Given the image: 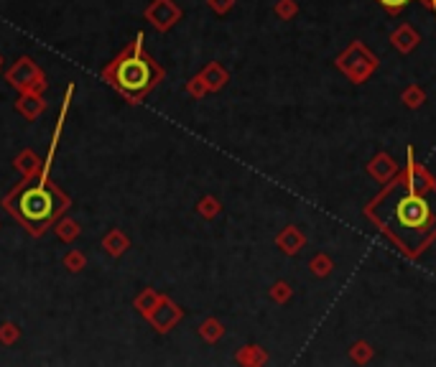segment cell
<instances>
[{"label": "cell", "instance_id": "obj_1", "mask_svg": "<svg viewBox=\"0 0 436 367\" xmlns=\"http://www.w3.org/2000/svg\"><path fill=\"white\" fill-rule=\"evenodd\" d=\"M365 217L403 252L406 235H416V260L436 240V179L406 148V166L365 207Z\"/></svg>", "mask_w": 436, "mask_h": 367}, {"label": "cell", "instance_id": "obj_2", "mask_svg": "<svg viewBox=\"0 0 436 367\" xmlns=\"http://www.w3.org/2000/svg\"><path fill=\"white\" fill-rule=\"evenodd\" d=\"M69 207V196L46 181V176H38L36 181L21 184L6 196V209L28 230L31 235H43L46 227Z\"/></svg>", "mask_w": 436, "mask_h": 367}, {"label": "cell", "instance_id": "obj_3", "mask_svg": "<svg viewBox=\"0 0 436 367\" xmlns=\"http://www.w3.org/2000/svg\"><path fill=\"white\" fill-rule=\"evenodd\" d=\"M103 77L120 92L123 97H128L130 102H140L158 82L164 80V69L153 56L145 54L143 33H138L135 41L110 67H105Z\"/></svg>", "mask_w": 436, "mask_h": 367}, {"label": "cell", "instance_id": "obj_4", "mask_svg": "<svg viewBox=\"0 0 436 367\" xmlns=\"http://www.w3.org/2000/svg\"><path fill=\"white\" fill-rule=\"evenodd\" d=\"M334 67L345 74L352 85H365L378 72L380 59L363 41H350L345 49L334 56Z\"/></svg>", "mask_w": 436, "mask_h": 367}, {"label": "cell", "instance_id": "obj_5", "mask_svg": "<svg viewBox=\"0 0 436 367\" xmlns=\"http://www.w3.org/2000/svg\"><path fill=\"white\" fill-rule=\"evenodd\" d=\"M184 312L182 306L174 304L171 299H166V296H161V301L156 304V309H153L151 314H148V321H151L153 326H156V331H171L179 321H182Z\"/></svg>", "mask_w": 436, "mask_h": 367}, {"label": "cell", "instance_id": "obj_6", "mask_svg": "<svg viewBox=\"0 0 436 367\" xmlns=\"http://www.w3.org/2000/svg\"><path fill=\"white\" fill-rule=\"evenodd\" d=\"M145 18L151 21L158 31H169L174 23L182 21V8L174 0H153L151 8L145 11Z\"/></svg>", "mask_w": 436, "mask_h": 367}, {"label": "cell", "instance_id": "obj_7", "mask_svg": "<svg viewBox=\"0 0 436 367\" xmlns=\"http://www.w3.org/2000/svg\"><path fill=\"white\" fill-rule=\"evenodd\" d=\"M368 174L373 179H375L378 184H388L390 179H395L398 176V171H400V166H398V161L390 156V153H385V151H380V153H375L373 159L368 161Z\"/></svg>", "mask_w": 436, "mask_h": 367}, {"label": "cell", "instance_id": "obj_8", "mask_svg": "<svg viewBox=\"0 0 436 367\" xmlns=\"http://www.w3.org/2000/svg\"><path fill=\"white\" fill-rule=\"evenodd\" d=\"M276 248H279L284 255H299V252L306 248V235H303L301 227L286 225L284 230L276 235Z\"/></svg>", "mask_w": 436, "mask_h": 367}, {"label": "cell", "instance_id": "obj_9", "mask_svg": "<svg viewBox=\"0 0 436 367\" xmlns=\"http://www.w3.org/2000/svg\"><path fill=\"white\" fill-rule=\"evenodd\" d=\"M388 41H390V46H393L398 54H411V51L418 49V43H421V33H418L411 23H400L395 31H390Z\"/></svg>", "mask_w": 436, "mask_h": 367}, {"label": "cell", "instance_id": "obj_10", "mask_svg": "<svg viewBox=\"0 0 436 367\" xmlns=\"http://www.w3.org/2000/svg\"><path fill=\"white\" fill-rule=\"evenodd\" d=\"M199 77L204 80V85H207V90H209V92L224 90V85L230 82V72H227L219 61H209V64H207V67L199 72Z\"/></svg>", "mask_w": 436, "mask_h": 367}, {"label": "cell", "instance_id": "obj_11", "mask_svg": "<svg viewBox=\"0 0 436 367\" xmlns=\"http://www.w3.org/2000/svg\"><path fill=\"white\" fill-rule=\"evenodd\" d=\"M235 360L242 367H261L268 362V352L263 347H258V344H248V347L237 349Z\"/></svg>", "mask_w": 436, "mask_h": 367}, {"label": "cell", "instance_id": "obj_12", "mask_svg": "<svg viewBox=\"0 0 436 367\" xmlns=\"http://www.w3.org/2000/svg\"><path fill=\"white\" fill-rule=\"evenodd\" d=\"M426 100H429V95H426V90L421 85H408V87H403V92H400V105L408 107V110L424 107Z\"/></svg>", "mask_w": 436, "mask_h": 367}, {"label": "cell", "instance_id": "obj_13", "mask_svg": "<svg viewBox=\"0 0 436 367\" xmlns=\"http://www.w3.org/2000/svg\"><path fill=\"white\" fill-rule=\"evenodd\" d=\"M199 336L204 339L207 344H217L219 339L224 336V324L214 317L204 319V321L199 324Z\"/></svg>", "mask_w": 436, "mask_h": 367}, {"label": "cell", "instance_id": "obj_14", "mask_svg": "<svg viewBox=\"0 0 436 367\" xmlns=\"http://www.w3.org/2000/svg\"><path fill=\"white\" fill-rule=\"evenodd\" d=\"M309 273L314 278H329L334 273V260L327 255V252H316L314 257L309 260Z\"/></svg>", "mask_w": 436, "mask_h": 367}, {"label": "cell", "instance_id": "obj_15", "mask_svg": "<svg viewBox=\"0 0 436 367\" xmlns=\"http://www.w3.org/2000/svg\"><path fill=\"white\" fill-rule=\"evenodd\" d=\"M373 357H375V349H373L370 342H365V339H358V342L350 347V360L355 362V365H368Z\"/></svg>", "mask_w": 436, "mask_h": 367}, {"label": "cell", "instance_id": "obj_16", "mask_svg": "<svg viewBox=\"0 0 436 367\" xmlns=\"http://www.w3.org/2000/svg\"><path fill=\"white\" fill-rule=\"evenodd\" d=\"M268 296H271L273 304L286 306L291 299H294V288H291V283H289V281H284V278H281V281H276V283H273V286H271Z\"/></svg>", "mask_w": 436, "mask_h": 367}, {"label": "cell", "instance_id": "obj_17", "mask_svg": "<svg viewBox=\"0 0 436 367\" xmlns=\"http://www.w3.org/2000/svg\"><path fill=\"white\" fill-rule=\"evenodd\" d=\"M197 212L204 217V220H214L219 212H222V202L217 196H202L199 204H197Z\"/></svg>", "mask_w": 436, "mask_h": 367}, {"label": "cell", "instance_id": "obj_18", "mask_svg": "<svg viewBox=\"0 0 436 367\" xmlns=\"http://www.w3.org/2000/svg\"><path fill=\"white\" fill-rule=\"evenodd\" d=\"M273 13H276V18L291 21L294 16H299V0H279L273 6Z\"/></svg>", "mask_w": 436, "mask_h": 367}, {"label": "cell", "instance_id": "obj_19", "mask_svg": "<svg viewBox=\"0 0 436 367\" xmlns=\"http://www.w3.org/2000/svg\"><path fill=\"white\" fill-rule=\"evenodd\" d=\"M158 301H161V294H156V291H151V288H148V291H143V294L135 299V306H138V312H143L145 317H148V314L156 309Z\"/></svg>", "mask_w": 436, "mask_h": 367}, {"label": "cell", "instance_id": "obj_20", "mask_svg": "<svg viewBox=\"0 0 436 367\" xmlns=\"http://www.w3.org/2000/svg\"><path fill=\"white\" fill-rule=\"evenodd\" d=\"M375 3L388 13V16H393V18H395V16H400V13L411 6L413 0H375Z\"/></svg>", "mask_w": 436, "mask_h": 367}, {"label": "cell", "instance_id": "obj_21", "mask_svg": "<svg viewBox=\"0 0 436 367\" xmlns=\"http://www.w3.org/2000/svg\"><path fill=\"white\" fill-rule=\"evenodd\" d=\"M105 245H108V250L113 252V255H120V252L128 248V240L123 238L120 233H110V238L105 240Z\"/></svg>", "mask_w": 436, "mask_h": 367}, {"label": "cell", "instance_id": "obj_22", "mask_svg": "<svg viewBox=\"0 0 436 367\" xmlns=\"http://www.w3.org/2000/svg\"><path fill=\"white\" fill-rule=\"evenodd\" d=\"M187 92H189V95H192V97H197V100H199V97H204V95H207V92H209V90H207L204 80H202L199 74H197V77H194V80H189V85H187Z\"/></svg>", "mask_w": 436, "mask_h": 367}, {"label": "cell", "instance_id": "obj_23", "mask_svg": "<svg viewBox=\"0 0 436 367\" xmlns=\"http://www.w3.org/2000/svg\"><path fill=\"white\" fill-rule=\"evenodd\" d=\"M207 6L212 8L217 16H224V13H230L235 8V0H207Z\"/></svg>", "mask_w": 436, "mask_h": 367}, {"label": "cell", "instance_id": "obj_24", "mask_svg": "<svg viewBox=\"0 0 436 367\" xmlns=\"http://www.w3.org/2000/svg\"><path fill=\"white\" fill-rule=\"evenodd\" d=\"M418 3H421V6H426L436 16V0H418Z\"/></svg>", "mask_w": 436, "mask_h": 367}]
</instances>
